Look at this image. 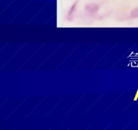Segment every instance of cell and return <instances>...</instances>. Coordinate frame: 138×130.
<instances>
[{"label":"cell","mask_w":138,"mask_h":130,"mask_svg":"<svg viewBox=\"0 0 138 130\" xmlns=\"http://www.w3.org/2000/svg\"><path fill=\"white\" fill-rule=\"evenodd\" d=\"M131 16L132 18H137L138 17V8H135L134 10H133L131 13Z\"/></svg>","instance_id":"cell-3"},{"label":"cell","mask_w":138,"mask_h":130,"mask_svg":"<svg viewBox=\"0 0 138 130\" xmlns=\"http://www.w3.org/2000/svg\"><path fill=\"white\" fill-rule=\"evenodd\" d=\"M99 9V5L95 4H88L86 6V11L90 14H94L96 13Z\"/></svg>","instance_id":"cell-1"},{"label":"cell","mask_w":138,"mask_h":130,"mask_svg":"<svg viewBox=\"0 0 138 130\" xmlns=\"http://www.w3.org/2000/svg\"><path fill=\"white\" fill-rule=\"evenodd\" d=\"M78 2V1H77V2L74 3V5L72 6V7L71 8L70 11H69L68 14H67V19H68L69 20H72L74 18V13H75V12H76V6H77Z\"/></svg>","instance_id":"cell-2"}]
</instances>
